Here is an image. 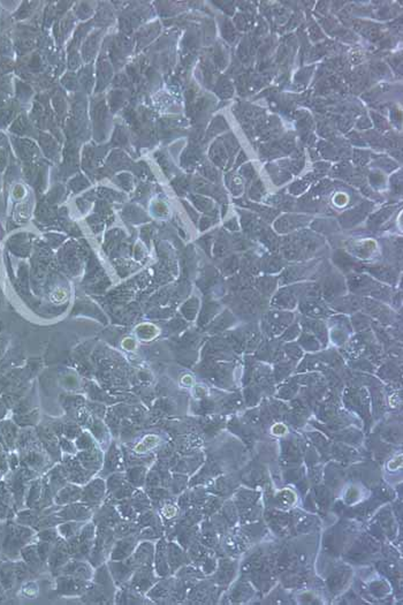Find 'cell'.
Returning a JSON list of instances; mask_svg holds the SVG:
<instances>
[{
	"label": "cell",
	"mask_w": 403,
	"mask_h": 605,
	"mask_svg": "<svg viewBox=\"0 0 403 605\" xmlns=\"http://www.w3.org/2000/svg\"><path fill=\"white\" fill-rule=\"evenodd\" d=\"M158 443V439L153 436L150 437H147L143 441V443H141V444L136 447V452H145V451L152 449L153 446H155Z\"/></svg>",
	"instance_id": "cell-1"
}]
</instances>
